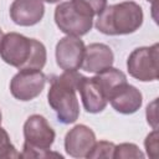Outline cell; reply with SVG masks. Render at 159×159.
I'll use <instances>...</instances> for the list:
<instances>
[{
    "label": "cell",
    "instance_id": "19",
    "mask_svg": "<svg viewBox=\"0 0 159 159\" xmlns=\"http://www.w3.org/2000/svg\"><path fill=\"white\" fill-rule=\"evenodd\" d=\"M157 103H158V98H155L152 103L148 104L147 107V122L148 124L153 128V129H158V116H157Z\"/></svg>",
    "mask_w": 159,
    "mask_h": 159
},
{
    "label": "cell",
    "instance_id": "10",
    "mask_svg": "<svg viewBox=\"0 0 159 159\" xmlns=\"http://www.w3.org/2000/svg\"><path fill=\"white\" fill-rule=\"evenodd\" d=\"M96 142V134L89 127L77 124L65 137V150L72 158H86Z\"/></svg>",
    "mask_w": 159,
    "mask_h": 159
},
{
    "label": "cell",
    "instance_id": "1",
    "mask_svg": "<svg viewBox=\"0 0 159 159\" xmlns=\"http://www.w3.org/2000/svg\"><path fill=\"white\" fill-rule=\"evenodd\" d=\"M1 60L17 70H42L46 65L47 52L45 45L17 32H7L0 42Z\"/></svg>",
    "mask_w": 159,
    "mask_h": 159
},
{
    "label": "cell",
    "instance_id": "22",
    "mask_svg": "<svg viewBox=\"0 0 159 159\" xmlns=\"http://www.w3.org/2000/svg\"><path fill=\"white\" fill-rule=\"evenodd\" d=\"M1 120H2V114H1V109H0V124H1Z\"/></svg>",
    "mask_w": 159,
    "mask_h": 159
},
{
    "label": "cell",
    "instance_id": "18",
    "mask_svg": "<svg viewBox=\"0 0 159 159\" xmlns=\"http://www.w3.org/2000/svg\"><path fill=\"white\" fill-rule=\"evenodd\" d=\"M158 139H159L158 129H153V132H150V133L145 137L144 145H145L147 154H148V157H150V158H157V157H158V150H159Z\"/></svg>",
    "mask_w": 159,
    "mask_h": 159
},
{
    "label": "cell",
    "instance_id": "17",
    "mask_svg": "<svg viewBox=\"0 0 159 159\" xmlns=\"http://www.w3.org/2000/svg\"><path fill=\"white\" fill-rule=\"evenodd\" d=\"M78 5H81L86 11H88L92 16H98L107 6V0H73Z\"/></svg>",
    "mask_w": 159,
    "mask_h": 159
},
{
    "label": "cell",
    "instance_id": "11",
    "mask_svg": "<svg viewBox=\"0 0 159 159\" xmlns=\"http://www.w3.org/2000/svg\"><path fill=\"white\" fill-rule=\"evenodd\" d=\"M77 91L80 92L82 104L86 112L99 113L107 107V103H108L107 96L96 77L82 76L78 83Z\"/></svg>",
    "mask_w": 159,
    "mask_h": 159
},
{
    "label": "cell",
    "instance_id": "14",
    "mask_svg": "<svg viewBox=\"0 0 159 159\" xmlns=\"http://www.w3.org/2000/svg\"><path fill=\"white\" fill-rule=\"evenodd\" d=\"M145 154L139 149L138 145L133 143H122L119 145L114 147L113 152V158L114 159H128V158H140L143 159Z\"/></svg>",
    "mask_w": 159,
    "mask_h": 159
},
{
    "label": "cell",
    "instance_id": "15",
    "mask_svg": "<svg viewBox=\"0 0 159 159\" xmlns=\"http://www.w3.org/2000/svg\"><path fill=\"white\" fill-rule=\"evenodd\" d=\"M114 147H116V145H114L112 142H107V140L96 142L94 145L92 147L91 152L87 154L86 158H88V159H97V158L112 159V158H113Z\"/></svg>",
    "mask_w": 159,
    "mask_h": 159
},
{
    "label": "cell",
    "instance_id": "12",
    "mask_svg": "<svg viewBox=\"0 0 159 159\" xmlns=\"http://www.w3.org/2000/svg\"><path fill=\"white\" fill-rule=\"evenodd\" d=\"M45 15L42 0H14L10 6V17L19 26H34Z\"/></svg>",
    "mask_w": 159,
    "mask_h": 159
},
{
    "label": "cell",
    "instance_id": "23",
    "mask_svg": "<svg viewBox=\"0 0 159 159\" xmlns=\"http://www.w3.org/2000/svg\"><path fill=\"white\" fill-rule=\"evenodd\" d=\"M147 1H150V2H154L155 0H147Z\"/></svg>",
    "mask_w": 159,
    "mask_h": 159
},
{
    "label": "cell",
    "instance_id": "3",
    "mask_svg": "<svg viewBox=\"0 0 159 159\" xmlns=\"http://www.w3.org/2000/svg\"><path fill=\"white\" fill-rule=\"evenodd\" d=\"M142 6L134 1H123L106 6L96 20L99 32L109 36L129 35L135 32L143 24Z\"/></svg>",
    "mask_w": 159,
    "mask_h": 159
},
{
    "label": "cell",
    "instance_id": "20",
    "mask_svg": "<svg viewBox=\"0 0 159 159\" xmlns=\"http://www.w3.org/2000/svg\"><path fill=\"white\" fill-rule=\"evenodd\" d=\"M42 1H46V2H48V4H55V2H58V1H61V0H42Z\"/></svg>",
    "mask_w": 159,
    "mask_h": 159
},
{
    "label": "cell",
    "instance_id": "9",
    "mask_svg": "<svg viewBox=\"0 0 159 159\" xmlns=\"http://www.w3.org/2000/svg\"><path fill=\"white\" fill-rule=\"evenodd\" d=\"M108 102L118 113L133 114L142 107L143 96L137 87L129 84L128 82H123L111 91Z\"/></svg>",
    "mask_w": 159,
    "mask_h": 159
},
{
    "label": "cell",
    "instance_id": "7",
    "mask_svg": "<svg viewBox=\"0 0 159 159\" xmlns=\"http://www.w3.org/2000/svg\"><path fill=\"white\" fill-rule=\"evenodd\" d=\"M46 84V76L40 70H19V72L10 81V92L14 98L27 102L43 91Z\"/></svg>",
    "mask_w": 159,
    "mask_h": 159
},
{
    "label": "cell",
    "instance_id": "16",
    "mask_svg": "<svg viewBox=\"0 0 159 159\" xmlns=\"http://www.w3.org/2000/svg\"><path fill=\"white\" fill-rule=\"evenodd\" d=\"M0 158H22L21 153L16 150L14 144L10 142L7 132L0 124Z\"/></svg>",
    "mask_w": 159,
    "mask_h": 159
},
{
    "label": "cell",
    "instance_id": "21",
    "mask_svg": "<svg viewBox=\"0 0 159 159\" xmlns=\"http://www.w3.org/2000/svg\"><path fill=\"white\" fill-rule=\"evenodd\" d=\"M2 36H4V34H2V31H1V29H0V42H1V40H2Z\"/></svg>",
    "mask_w": 159,
    "mask_h": 159
},
{
    "label": "cell",
    "instance_id": "2",
    "mask_svg": "<svg viewBox=\"0 0 159 159\" xmlns=\"http://www.w3.org/2000/svg\"><path fill=\"white\" fill-rule=\"evenodd\" d=\"M83 75L77 71H65L51 80L47 102L62 124H72L80 117L77 87Z\"/></svg>",
    "mask_w": 159,
    "mask_h": 159
},
{
    "label": "cell",
    "instance_id": "6",
    "mask_svg": "<svg viewBox=\"0 0 159 159\" xmlns=\"http://www.w3.org/2000/svg\"><path fill=\"white\" fill-rule=\"evenodd\" d=\"M158 58L159 45L143 46L133 50L127 60L128 73L142 82H152L158 80Z\"/></svg>",
    "mask_w": 159,
    "mask_h": 159
},
{
    "label": "cell",
    "instance_id": "5",
    "mask_svg": "<svg viewBox=\"0 0 159 159\" xmlns=\"http://www.w3.org/2000/svg\"><path fill=\"white\" fill-rule=\"evenodd\" d=\"M55 22L68 36L81 37L93 26V16L73 0L60 2L55 9Z\"/></svg>",
    "mask_w": 159,
    "mask_h": 159
},
{
    "label": "cell",
    "instance_id": "4",
    "mask_svg": "<svg viewBox=\"0 0 159 159\" xmlns=\"http://www.w3.org/2000/svg\"><path fill=\"white\" fill-rule=\"evenodd\" d=\"M24 138L22 158H46L50 155L62 158L58 153H51L56 133L43 116L32 114L26 119L24 123Z\"/></svg>",
    "mask_w": 159,
    "mask_h": 159
},
{
    "label": "cell",
    "instance_id": "8",
    "mask_svg": "<svg viewBox=\"0 0 159 159\" xmlns=\"http://www.w3.org/2000/svg\"><path fill=\"white\" fill-rule=\"evenodd\" d=\"M84 42L77 36H65L56 45V62L63 71H77L81 68Z\"/></svg>",
    "mask_w": 159,
    "mask_h": 159
},
{
    "label": "cell",
    "instance_id": "13",
    "mask_svg": "<svg viewBox=\"0 0 159 159\" xmlns=\"http://www.w3.org/2000/svg\"><path fill=\"white\" fill-rule=\"evenodd\" d=\"M114 55L109 46L99 42L89 43L84 48L81 68L86 72L98 73L111 66H113Z\"/></svg>",
    "mask_w": 159,
    "mask_h": 159
}]
</instances>
